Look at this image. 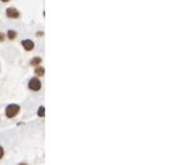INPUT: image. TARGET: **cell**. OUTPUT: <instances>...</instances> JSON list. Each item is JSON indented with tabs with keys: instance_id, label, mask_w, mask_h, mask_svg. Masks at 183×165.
Masks as SVG:
<instances>
[{
	"instance_id": "obj_11",
	"label": "cell",
	"mask_w": 183,
	"mask_h": 165,
	"mask_svg": "<svg viewBox=\"0 0 183 165\" xmlns=\"http://www.w3.org/2000/svg\"><path fill=\"white\" fill-rule=\"evenodd\" d=\"M18 165H28V164H26V163H19Z\"/></svg>"
},
{
	"instance_id": "obj_8",
	"label": "cell",
	"mask_w": 183,
	"mask_h": 165,
	"mask_svg": "<svg viewBox=\"0 0 183 165\" xmlns=\"http://www.w3.org/2000/svg\"><path fill=\"white\" fill-rule=\"evenodd\" d=\"M44 115H45V108H44V106H41L39 108V111H37V116L44 117Z\"/></svg>"
},
{
	"instance_id": "obj_5",
	"label": "cell",
	"mask_w": 183,
	"mask_h": 165,
	"mask_svg": "<svg viewBox=\"0 0 183 165\" xmlns=\"http://www.w3.org/2000/svg\"><path fill=\"white\" fill-rule=\"evenodd\" d=\"M34 72H36V74L37 75V76H43L45 70H44L43 67H39V66H37L36 68V70H34Z\"/></svg>"
},
{
	"instance_id": "obj_2",
	"label": "cell",
	"mask_w": 183,
	"mask_h": 165,
	"mask_svg": "<svg viewBox=\"0 0 183 165\" xmlns=\"http://www.w3.org/2000/svg\"><path fill=\"white\" fill-rule=\"evenodd\" d=\"M28 87L32 90V91H39V90L41 89V82H40L39 78L33 77V78L30 79Z\"/></svg>"
},
{
	"instance_id": "obj_12",
	"label": "cell",
	"mask_w": 183,
	"mask_h": 165,
	"mask_svg": "<svg viewBox=\"0 0 183 165\" xmlns=\"http://www.w3.org/2000/svg\"><path fill=\"white\" fill-rule=\"evenodd\" d=\"M1 1H3V2H7V1H10V0H1Z\"/></svg>"
},
{
	"instance_id": "obj_3",
	"label": "cell",
	"mask_w": 183,
	"mask_h": 165,
	"mask_svg": "<svg viewBox=\"0 0 183 165\" xmlns=\"http://www.w3.org/2000/svg\"><path fill=\"white\" fill-rule=\"evenodd\" d=\"M7 16L10 18H17L19 16V12L15 8H9L7 10Z\"/></svg>"
},
{
	"instance_id": "obj_10",
	"label": "cell",
	"mask_w": 183,
	"mask_h": 165,
	"mask_svg": "<svg viewBox=\"0 0 183 165\" xmlns=\"http://www.w3.org/2000/svg\"><path fill=\"white\" fill-rule=\"evenodd\" d=\"M4 40V34L2 32H0V42H2Z\"/></svg>"
},
{
	"instance_id": "obj_6",
	"label": "cell",
	"mask_w": 183,
	"mask_h": 165,
	"mask_svg": "<svg viewBox=\"0 0 183 165\" xmlns=\"http://www.w3.org/2000/svg\"><path fill=\"white\" fill-rule=\"evenodd\" d=\"M30 63H31V66H39L40 63H41V58H39V57H36V58H33L31 60V62H30Z\"/></svg>"
},
{
	"instance_id": "obj_1",
	"label": "cell",
	"mask_w": 183,
	"mask_h": 165,
	"mask_svg": "<svg viewBox=\"0 0 183 165\" xmlns=\"http://www.w3.org/2000/svg\"><path fill=\"white\" fill-rule=\"evenodd\" d=\"M21 111V107L16 104H10L6 108V115L7 118H14Z\"/></svg>"
},
{
	"instance_id": "obj_9",
	"label": "cell",
	"mask_w": 183,
	"mask_h": 165,
	"mask_svg": "<svg viewBox=\"0 0 183 165\" xmlns=\"http://www.w3.org/2000/svg\"><path fill=\"white\" fill-rule=\"evenodd\" d=\"M3 154H4V150H3V148H2L1 146H0V159L3 157Z\"/></svg>"
},
{
	"instance_id": "obj_4",
	"label": "cell",
	"mask_w": 183,
	"mask_h": 165,
	"mask_svg": "<svg viewBox=\"0 0 183 165\" xmlns=\"http://www.w3.org/2000/svg\"><path fill=\"white\" fill-rule=\"evenodd\" d=\"M22 46H24V48L26 49V51H31L32 48H33L34 44L32 41H30V40H24L22 41Z\"/></svg>"
},
{
	"instance_id": "obj_7",
	"label": "cell",
	"mask_w": 183,
	"mask_h": 165,
	"mask_svg": "<svg viewBox=\"0 0 183 165\" xmlns=\"http://www.w3.org/2000/svg\"><path fill=\"white\" fill-rule=\"evenodd\" d=\"M7 37H9L10 40H14L15 38H16V32H15L14 30H9V32H7Z\"/></svg>"
}]
</instances>
